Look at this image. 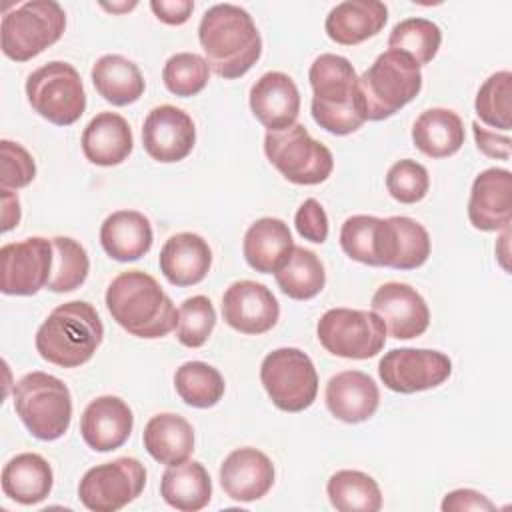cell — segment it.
<instances>
[{
	"label": "cell",
	"instance_id": "16",
	"mask_svg": "<svg viewBox=\"0 0 512 512\" xmlns=\"http://www.w3.org/2000/svg\"><path fill=\"white\" fill-rule=\"evenodd\" d=\"M222 316L236 332L258 336L276 326L280 318V304L264 284L238 280L232 282L222 296Z\"/></svg>",
	"mask_w": 512,
	"mask_h": 512
},
{
	"label": "cell",
	"instance_id": "8",
	"mask_svg": "<svg viewBox=\"0 0 512 512\" xmlns=\"http://www.w3.org/2000/svg\"><path fill=\"white\" fill-rule=\"evenodd\" d=\"M264 154L288 182L298 186L320 184L334 168L332 152L298 122L278 132H266Z\"/></svg>",
	"mask_w": 512,
	"mask_h": 512
},
{
	"label": "cell",
	"instance_id": "42",
	"mask_svg": "<svg viewBox=\"0 0 512 512\" xmlns=\"http://www.w3.org/2000/svg\"><path fill=\"white\" fill-rule=\"evenodd\" d=\"M216 326V310L210 298L196 294L186 298L178 308L176 338L186 348H200L208 342Z\"/></svg>",
	"mask_w": 512,
	"mask_h": 512
},
{
	"label": "cell",
	"instance_id": "17",
	"mask_svg": "<svg viewBox=\"0 0 512 512\" xmlns=\"http://www.w3.org/2000/svg\"><path fill=\"white\" fill-rule=\"evenodd\" d=\"M372 312L396 340L422 336L430 324V310L422 294L404 282H386L372 296Z\"/></svg>",
	"mask_w": 512,
	"mask_h": 512
},
{
	"label": "cell",
	"instance_id": "35",
	"mask_svg": "<svg viewBox=\"0 0 512 512\" xmlns=\"http://www.w3.org/2000/svg\"><path fill=\"white\" fill-rule=\"evenodd\" d=\"M330 504L340 512H378L382 492L378 482L360 470H338L326 484Z\"/></svg>",
	"mask_w": 512,
	"mask_h": 512
},
{
	"label": "cell",
	"instance_id": "1",
	"mask_svg": "<svg viewBox=\"0 0 512 512\" xmlns=\"http://www.w3.org/2000/svg\"><path fill=\"white\" fill-rule=\"evenodd\" d=\"M204 60L220 78L244 76L262 54V38L252 16L236 4H214L198 26Z\"/></svg>",
	"mask_w": 512,
	"mask_h": 512
},
{
	"label": "cell",
	"instance_id": "6",
	"mask_svg": "<svg viewBox=\"0 0 512 512\" xmlns=\"http://www.w3.org/2000/svg\"><path fill=\"white\" fill-rule=\"evenodd\" d=\"M358 86L366 106V120L380 122L394 116L418 96L422 90V72L408 54L386 50L358 76Z\"/></svg>",
	"mask_w": 512,
	"mask_h": 512
},
{
	"label": "cell",
	"instance_id": "40",
	"mask_svg": "<svg viewBox=\"0 0 512 512\" xmlns=\"http://www.w3.org/2000/svg\"><path fill=\"white\" fill-rule=\"evenodd\" d=\"M382 218L356 214L344 220L340 228V246L344 254L368 266H380Z\"/></svg>",
	"mask_w": 512,
	"mask_h": 512
},
{
	"label": "cell",
	"instance_id": "47",
	"mask_svg": "<svg viewBox=\"0 0 512 512\" xmlns=\"http://www.w3.org/2000/svg\"><path fill=\"white\" fill-rule=\"evenodd\" d=\"M472 132H474V140L478 150L488 156V158H496V160H508L510 158V136L508 134H498L494 130H488L484 126H480V122H472Z\"/></svg>",
	"mask_w": 512,
	"mask_h": 512
},
{
	"label": "cell",
	"instance_id": "49",
	"mask_svg": "<svg viewBox=\"0 0 512 512\" xmlns=\"http://www.w3.org/2000/svg\"><path fill=\"white\" fill-rule=\"evenodd\" d=\"M0 198H2V232H8L20 222V200L8 188H2Z\"/></svg>",
	"mask_w": 512,
	"mask_h": 512
},
{
	"label": "cell",
	"instance_id": "27",
	"mask_svg": "<svg viewBox=\"0 0 512 512\" xmlns=\"http://www.w3.org/2000/svg\"><path fill=\"white\" fill-rule=\"evenodd\" d=\"M154 232L150 220L138 210H116L100 226L104 252L118 262H134L150 252Z\"/></svg>",
	"mask_w": 512,
	"mask_h": 512
},
{
	"label": "cell",
	"instance_id": "31",
	"mask_svg": "<svg viewBox=\"0 0 512 512\" xmlns=\"http://www.w3.org/2000/svg\"><path fill=\"white\" fill-rule=\"evenodd\" d=\"M462 118L450 108H428L412 126L414 146L428 158H448L464 144Z\"/></svg>",
	"mask_w": 512,
	"mask_h": 512
},
{
	"label": "cell",
	"instance_id": "5",
	"mask_svg": "<svg viewBox=\"0 0 512 512\" xmlns=\"http://www.w3.org/2000/svg\"><path fill=\"white\" fill-rule=\"evenodd\" d=\"M14 410L34 438L52 442L70 428L72 396L60 378L36 370L16 382Z\"/></svg>",
	"mask_w": 512,
	"mask_h": 512
},
{
	"label": "cell",
	"instance_id": "34",
	"mask_svg": "<svg viewBox=\"0 0 512 512\" xmlns=\"http://www.w3.org/2000/svg\"><path fill=\"white\" fill-rule=\"evenodd\" d=\"M278 288L292 300H310L326 284L322 260L304 246H294L288 260L274 272Z\"/></svg>",
	"mask_w": 512,
	"mask_h": 512
},
{
	"label": "cell",
	"instance_id": "2",
	"mask_svg": "<svg viewBox=\"0 0 512 512\" xmlns=\"http://www.w3.org/2000/svg\"><path fill=\"white\" fill-rule=\"evenodd\" d=\"M112 320L136 338H164L178 324V310L154 276L142 270L120 272L106 290Z\"/></svg>",
	"mask_w": 512,
	"mask_h": 512
},
{
	"label": "cell",
	"instance_id": "15",
	"mask_svg": "<svg viewBox=\"0 0 512 512\" xmlns=\"http://www.w3.org/2000/svg\"><path fill=\"white\" fill-rule=\"evenodd\" d=\"M196 144L194 120L172 104L156 106L148 112L142 126V146L146 154L162 164L184 160Z\"/></svg>",
	"mask_w": 512,
	"mask_h": 512
},
{
	"label": "cell",
	"instance_id": "14",
	"mask_svg": "<svg viewBox=\"0 0 512 512\" xmlns=\"http://www.w3.org/2000/svg\"><path fill=\"white\" fill-rule=\"evenodd\" d=\"M52 240L32 236L0 248V290L8 296H32L40 292L52 274Z\"/></svg>",
	"mask_w": 512,
	"mask_h": 512
},
{
	"label": "cell",
	"instance_id": "18",
	"mask_svg": "<svg viewBox=\"0 0 512 512\" xmlns=\"http://www.w3.org/2000/svg\"><path fill=\"white\" fill-rule=\"evenodd\" d=\"M468 220L476 230L498 232L512 220V174L506 168L480 172L470 188Z\"/></svg>",
	"mask_w": 512,
	"mask_h": 512
},
{
	"label": "cell",
	"instance_id": "38",
	"mask_svg": "<svg viewBox=\"0 0 512 512\" xmlns=\"http://www.w3.org/2000/svg\"><path fill=\"white\" fill-rule=\"evenodd\" d=\"M52 248H54L52 274L46 288L58 294L80 288L86 282L88 270H90L86 248L70 236H54Z\"/></svg>",
	"mask_w": 512,
	"mask_h": 512
},
{
	"label": "cell",
	"instance_id": "7",
	"mask_svg": "<svg viewBox=\"0 0 512 512\" xmlns=\"http://www.w3.org/2000/svg\"><path fill=\"white\" fill-rule=\"evenodd\" d=\"M66 28V12L54 0H28L2 16V52L26 62L56 44Z\"/></svg>",
	"mask_w": 512,
	"mask_h": 512
},
{
	"label": "cell",
	"instance_id": "22",
	"mask_svg": "<svg viewBox=\"0 0 512 512\" xmlns=\"http://www.w3.org/2000/svg\"><path fill=\"white\" fill-rule=\"evenodd\" d=\"M330 414L346 424L366 422L380 404V390L372 376L360 370H344L334 374L324 392Z\"/></svg>",
	"mask_w": 512,
	"mask_h": 512
},
{
	"label": "cell",
	"instance_id": "13",
	"mask_svg": "<svg viewBox=\"0 0 512 512\" xmlns=\"http://www.w3.org/2000/svg\"><path fill=\"white\" fill-rule=\"evenodd\" d=\"M452 374V362L444 352L428 348H394L378 362L382 384L398 394H414L436 388Z\"/></svg>",
	"mask_w": 512,
	"mask_h": 512
},
{
	"label": "cell",
	"instance_id": "3",
	"mask_svg": "<svg viewBox=\"0 0 512 512\" xmlns=\"http://www.w3.org/2000/svg\"><path fill=\"white\" fill-rule=\"evenodd\" d=\"M312 86V118L330 134L346 136L366 122V106L358 74L348 58L320 54L308 72Z\"/></svg>",
	"mask_w": 512,
	"mask_h": 512
},
{
	"label": "cell",
	"instance_id": "39",
	"mask_svg": "<svg viewBox=\"0 0 512 512\" xmlns=\"http://www.w3.org/2000/svg\"><path fill=\"white\" fill-rule=\"evenodd\" d=\"M474 110L478 118L492 126L500 128L504 132L512 126V74L508 70H500L484 80L480 86Z\"/></svg>",
	"mask_w": 512,
	"mask_h": 512
},
{
	"label": "cell",
	"instance_id": "20",
	"mask_svg": "<svg viewBox=\"0 0 512 512\" xmlns=\"http://www.w3.org/2000/svg\"><path fill=\"white\" fill-rule=\"evenodd\" d=\"M250 110L268 132L290 128L300 114L298 86L284 72H266L250 88Z\"/></svg>",
	"mask_w": 512,
	"mask_h": 512
},
{
	"label": "cell",
	"instance_id": "46",
	"mask_svg": "<svg viewBox=\"0 0 512 512\" xmlns=\"http://www.w3.org/2000/svg\"><path fill=\"white\" fill-rule=\"evenodd\" d=\"M494 502L484 496L482 492L478 490H472V488H458V490H452L444 496L442 500V510L444 512H466V510H494Z\"/></svg>",
	"mask_w": 512,
	"mask_h": 512
},
{
	"label": "cell",
	"instance_id": "10",
	"mask_svg": "<svg viewBox=\"0 0 512 512\" xmlns=\"http://www.w3.org/2000/svg\"><path fill=\"white\" fill-rule=\"evenodd\" d=\"M260 382L272 404L282 412L310 408L318 394L314 362L300 348H276L260 364Z\"/></svg>",
	"mask_w": 512,
	"mask_h": 512
},
{
	"label": "cell",
	"instance_id": "45",
	"mask_svg": "<svg viewBox=\"0 0 512 512\" xmlns=\"http://www.w3.org/2000/svg\"><path fill=\"white\" fill-rule=\"evenodd\" d=\"M294 226L304 240L322 244L328 238V216L316 198H306L294 216Z\"/></svg>",
	"mask_w": 512,
	"mask_h": 512
},
{
	"label": "cell",
	"instance_id": "26",
	"mask_svg": "<svg viewBox=\"0 0 512 512\" xmlns=\"http://www.w3.org/2000/svg\"><path fill=\"white\" fill-rule=\"evenodd\" d=\"M80 144L88 162L118 166L130 156L134 136L126 118L116 112H100L86 124Z\"/></svg>",
	"mask_w": 512,
	"mask_h": 512
},
{
	"label": "cell",
	"instance_id": "44",
	"mask_svg": "<svg viewBox=\"0 0 512 512\" xmlns=\"http://www.w3.org/2000/svg\"><path fill=\"white\" fill-rule=\"evenodd\" d=\"M0 158H2V174H0L2 188L18 190L28 186L36 178V162L22 144L4 138L0 142Z\"/></svg>",
	"mask_w": 512,
	"mask_h": 512
},
{
	"label": "cell",
	"instance_id": "36",
	"mask_svg": "<svg viewBox=\"0 0 512 512\" xmlns=\"http://www.w3.org/2000/svg\"><path fill=\"white\" fill-rule=\"evenodd\" d=\"M174 388L184 404L192 408H212L222 400L226 384L218 368L190 360L176 370Z\"/></svg>",
	"mask_w": 512,
	"mask_h": 512
},
{
	"label": "cell",
	"instance_id": "25",
	"mask_svg": "<svg viewBox=\"0 0 512 512\" xmlns=\"http://www.w3.org/2000/svg\"><path fill=\"white\" fill-rule=\"evenodd\" d=\"M388 22V8L378 0H348L336 4L324 22L328 38L342 46H356L376 36Z\"/></svg>",
	"mask_w": 512,
	"mask_h": 512
},
{
	"label": "cell",
	"instance_id": "24",
	"mask_svg": "<svg viewBox=\"0 0 512 512\" xmlns=\"http://www.w3.org/2000/svg\"><path fill=\"white\" fill-rule=\"evenodd\" d=\"M160 272L178 288L202 282L212 266V250L208 242L194 232H180L170 236L158 256Z\"/></svg>",
	"mask_w": 512,
	"mask_h": 512
},
{
	"label": "cell",
	"instance_id": "41",
	"mask_svg": "<svg viewBox=\"0 0 512 512\" xmlns=\"http://www.w3.org/2000/svg\"><path fill=\"white\" fill-rule=\"evenodd\" d=\"M210 78L208 62L194 52H178L170 56L162 68V80L168 92L180 98L202 92Z\"/></svg>",
	"mask_w": 512,
	"mask_h": 512
},
{
	"label": "cell",
	"instance_id": "33",
	"mask_svg": "<svg viewBox=\"0 0 512 512\" xmlns=\"http://www.w3.org/2000/svg\"><path fill=\"white\" fill-rule=\"evenodd\" d=\"M90 76L96 92L112 106H128L136 102L146 88L140 68L120 54L100 56L92 66Z\"/></svg>",
	"mask_w": 512,
	"mask_h": 512
},
{
	"label": "cell",
	"instance_id": "50",
	"mask_svg": "<svg viewBox=\"0 0 512 512\" xmlns=\"http://www.w3.org/2000/svg\"><path fill=\"white\" fill-rule=\"evenodd\" d=\"M102 8L104 10H110V12H128V10H132V8H136V2H124V4H102Z\"/></svg>",
	"mask_w": 512,
	"mask_h": 512
},
{
	"label": "cell",
	"instance_id": "4",
	"mask_svg": "<svg viewBox=\"0 0 512 512\" xmlns=\"http://www.w3.org/2000/svg\"><path fill=\"white\" fill-rule=\"evenodd\" d=\"M104 338V326L96 308L84 300L56 306L40 324L34 344L42 360L60 368L86 364Z\"/></svg>",
	"mask_w": 512,
	"mask_h": 512
},
{
	"label": "cell",
	"instance_id": "29",
	"mask_svg": "<svg viewBox=\"0 0 512 512\" xmlns=\"http://www.w3.org/2000/svg\"><path fill=\"white\" fill-rule=\"evenodd\" d=\"M54 474L48 460L36 452H22L10 458L2 468V492L10 500L32 506L48 498Z\"/></svg>",
	"mask_w": 512,
	"mask_h": 512
},
{
	"label": "cell",
	"instance_id": "32",
	"mask_svg": "<svg viewBox=\"0 0 512 512\" xmlns=\"http://www.w3.org/2000/svg\"><path fill=\"white\" fill-rule=\"evenodd\" d=\"M160 496L164 502L182 512H196L208 506L212 498V480L208 470L196 462L186 460L168 466L160 480Z\"/></svg>",
	"mask_w": 512,
	"mask_h": 512
},
{
	"label": "cell",
	"instance_id": "9",
	"mask_svg": "<svg viewBox=\"0 0 512 512\" xmlns=\"http://www.w3.org/2000/svg\"><path fill=\"white\" fill-rule=\"evenodd\" d=\"M26 96L36 114L56 126H70L86 110V92L78 70L62 60L36 68L26 80Z\"/></svg>",
	"mask_w": 512,
	"mask_h": 512
},
{
	"label": "cell",
	"instance_id": "28",
	"mask_svg": "<svg viewBox=\"0 0 512 512\" xmlns=\"http://www.w3.org/2000/svg\"><path fill=\"white\" fill-rule=\"evenodd\" d=\"M294 240L284 220L258 218L244 234L242 252L248 266L260 274H274L292 254Z\"/></svg>",
	"mask_w": 512,
	"mask_h": 512
},
{
	"label": "cell",
	"instance_id": "43",
	"mask_svg": "<svg viewBox=\"0 0 512 512\" xmlns=\"http://www.w3.org/2000/svg\"><path fill=\"white\" fill-rule=\"evenodd\" d=\"M428 188H430L428 170L412 158L394 162L386 174V190L400 204L420 202L428 194Z\"/></svg>",
	"mask_w": 512,
	"mask_h": 512
},
{
	"label": "cell",
	"instance_id": "12",
	"mask_svg": "<svg viewBox=\"0 0 512 512\" xmlns=\"http://www.w3.org/2000/svg\"><path fill=\"white\" fill-rule=\"evenodd\" d=\"M144 486V464L136 458L120 456L86 470L78 484V498L92 512H116L136 500Z\"/></svg>",
	"mask_w": 512,
	"mask_h": 512
},
{
	"label": "cell",
	"instance_id": "30",
	"mask_svg": "<svg viewBox=\"0 0 512 512\" xmlns=\"http://www.w3.org/2000/svg\"><path fill=\"white\" fill-rule=\"evenodd\" d=\"M142 442L156 462L174 466L186 462L194 452V428L184 416L162 412L146 422Z\"/></svg>",
	"mask_w": 512,
	"mask_h": 512
},
{
	"label": "cell",
	"instance_id": "48",
	"mask_svg": "<svg viewBox=\"0 0 512 512\" xmlns=\"http://www.w3.org/2000/svg\"><path fill=\"white\" fill-rule=\"evenodd\" d=\"M150 10L160 22L170 26H180L188 22V18L192 16L194 2L192 0H152Z\"/></svg>",
	"mask_w": 512,
	"mask_h": 512
},
{
	"label": "cell",
	"instance_id": "11",
	"mask_svg": "<svg viewBox=\"0 0 512 512\" xmlns=\"http://www.w3.org/2000/svg\"><path fill=\"white\" fill-rule=\"evenodd\" d=\"M316 336L334 356L368 360L382 352L386 344V326L376 312L330 308L320 316Z\"/></svg>",
	"mask_w": 512,
	"mask_h": 512
},
{
	"label": "cell",
	"instance_id": "21",
	"mask_svg": "<svg viewBox=\"0 0 512 512\" xmlns=\"http://www.w3.org/2000/svg\"><path fill=\"white\" fill-rule=\"evenodd\" d=\"M134 416L130 406L118 396H98L80 418V434L88 448L110 452L120 448L132 434Z\"/></svg>",
	"mask_w": 512,
	"mask_h": 512
},
{
	"label": "cell",
	"instance_id": "37",
	"mask_svg": "<svg viewBox=\"0 0 512 512\" xmlns=\"http://www.w3.org/2000/svg\"><path fill=\"white\" fill-rule=\"evenodd\" d=\"M440 44L442 32L438 24L426 18L400 20L388 36V48L408 54L412 60H416L418 66L432 62L440 50Z\"/></svg>",
	"mask_w": 512,
	"mask_h": 512
},
{
	"label": "cell",
	"instance_id": "19",
	"mask_svg": "<svg viewBox=\"0 0 512 512\" xmlns=\"http://www.w3.org/2000/svg\"><path fill=\"white\" fill-rule=\"evenodd\" d=\"M220 484L236 502L260 500L274 484V464L258 448H236L220 464Z\"/></svg>",
	"mask_w": 512,
	"mask_h": 512
},
{
	"label": "cell",
	"instance_id": "23",
	"mask_svg": "<svg viewBox=\"0 0 512 512\" xmlns=\"http://www.w3.org/2000/svg\"><path fill=\"white\" fill-rule=\"evenodd\" d=\"M380 252V266L394 270L420 268L430 256L428 230L408 216L382 218Z\"/></svg>",
	"mask_w": 512,
	"mask_h": 512
}]
</instances>
